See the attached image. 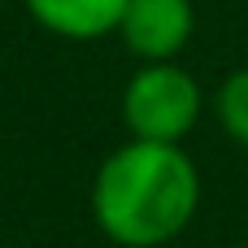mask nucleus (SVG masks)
<instances>
[{"label":"nucleus","mask_w":248,"mask_h":248,"mask_svg":"<svg viewBox=\"0 0 248 248\" xmlns=\"http://www.w3.org/2000/svg\"><path fill=\"white\" fill-rule=\"evenodd\" d=\"M201 209V170L183 144L126 140L92 183V218L122 248H161Z\"/></svg>","instance_id":"f257e3e1"},{"label":"nucleus","mask_w":248,"mask_h":248,"mask_svg":"<svg viewBox=\"0 0 248 248\" xmlns=\"http://www.w3.org/2000/svg\"><path fill=\"white\" fill-rule=\"evenodd\" d=\"M196 31L192 0H126L118 35L140 61H174Z\"/></svg>","instance_id":"7ed1b4c3"},{"label":"nucleus","mask_w":248,"mask_h":248,"mask_svg":"<svg viewBox=\"0 0 248 248\" xmlns=\"http://www.w3.org/2000/svg\"><path fill=\"white\" fill-rule=\"evenodd\" d=\"M214 113H218L222 131H227L235 144L248 148V65L231 70V74L222 78V87L214 92Z\"/></svg>","instance_id":"39448f33"},{"label":"nucleus","mask_w":248,"mask_h":248,"mask_svg":"<svg viewBox=\"0 0 248 248\" xmlns=\"http://www.w3.org/2000/svg\"><path fill=\"white\" fill-rule=\"evenodd\" d=\"M205 113V92L196 74L179 61H144L122 87V122L131 140L183 144Z\"/></svg>","instance_id":"f03ea898"},{"label":"nucleus","mask_w":248,"mask_h":248,"mask_svg":"<svg viewBox=\"0 0 248 248\" xmlns=\"http://www.w3.org/2000/svg\"><path fill=\"white\" fill-rule=\"evenodd\" d=\"M22 4L44 31L61 39H78V44L113 35L126 9V0H22Z\"/></svg>","instance_id":"20e7f679"}]
</instances>
